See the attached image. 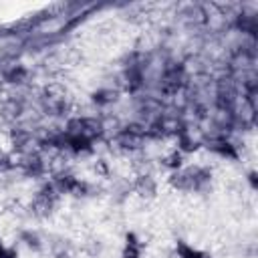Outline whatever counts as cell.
<instances>
[{
    "label": "cell",
    "mask_w": 258,
    "mask_h": 258,
    "mask_svg": "<svg viewBox=\"0 0 258 258\" xmlns=\"http://www.w3.org/2000/svg\"><path fill=\"white\" fill-rule=\"evenodd\" d=\"M155 189H157V185H155V179H153L151 175H139V177H137V181H135V191H137L139 196H143V198H153V196H155Z\"/></svg>",
    "instance_id": "1"
},
{
    "label": "cell",
    "mask_w": 258,
    "mask_h": 258,
    "mask_svg": "<svg viewBox=\"0 0 258 258\" xmlns=\"http://www.w3.org/2000/svg\"><path fill=\"white\" fill-rule=\"evenodd\" d=\"M141 248L143 244L139 242V238L129 232L125 236V248H123V258H141Z\"/></svg>",
    "instance_id": "2"
},
{
    "label": "cell",
    "mask_w": 258,
    "mask_h": 258,
    "mask_svg": "<svg viewBox=\"0 0 258 258\" xmlns=\"http://www.w3.org/2000/svg\"><path fill=\"white\" fill-rule=\"evenodd\" d=\"M175 254H177V258H210L208 252L198 250V248L189 246V244L183 242V240H177V244H175Z\"/></svg>",
    "instance_id": "3"
},
{
    "label": "cell",
    "mask_w": 258,
    "mask_h": 258,
    "mask_svg": "<svg viewBox=\"0 0 258 258\" xmlns=\"http://www.w3.org/2000/svg\"><path fill=\"white\" fill-rule=\"evenodd\" d=\"M208 147H210L212 151L220 153L222 157H232V159H236V157H238V153H236V149H234V145H232L230 141L216 139V141H210V143H208Z\"/></svg>",
    "instance_id": "4"
},
{
    "label": "cell",
    "mask_w": 258,
    "mask_h": 258,
    "mask_svg": "<svg viewBox=\"0 0 258 258\" xmlns=\"http://www.w3.org/2000/svg\"><path fill=\"white\" fill-rule=\"evenodd\" d=\"M115 99V93L113 91H101L99 95L95 93V101L97 103H109V101H113Z\"/></svg>",
    "instance_id": "5"
},
{
    "label": "cell",
    "mask_w": 258,
    "mask_h": 258,
    "mask_svg": "<svg viewBox=\"0 0 258 258\" xmlns=\"http://www.w3.org/2000/svg\"><path fill=\"white\" fill-rule=\"evenodd\" d=\"M22 238H24V240H26V244H28V246H32V248H38V246H40V240H38V236H36V234L26 232Z\"/></svg>",
    "instance_id": "6"
},
{
    "label": "cell",
    "mask_w": 258,
    "mask_h": 258,
    "mask_svg": "<svg viewBox=\"0 0 258 258\" xmlns=\"http://www.w3.org/2000/svg\"><path fill=\"white\" fill-rule=\"evenodd\" d=\"M0 258H16V250H12L0 242Z\"/></svg>",
    "instance_id": "7"
},
{
    "label": "cell",
    "mask_w": 258,
    "mask_h": 258,
    "mask_svg": "<svg viewBox=\"0 0 258 258\" xmlns=\"http://www.w3.org/2000/svg\"><path fill=\"white\" fill-rule=\"evenodd\" d=\"M12 165V161H10V157H8V153H4V151H0V171H4V169H8Z\"/></svg>",
    "instance_id": "8"
},
{
    "label": "cell",
    "mask_w": 258,
    "mask_h": 258,
    "mask_svg": "<svg viewBox=\"0 0 258 258\" xmlns=\"http://www.w3.org/2000/svg\"><path fill=\"white\" fill-rule=\"evenodd\" d=\"M179 153H173V155H169L167 157V161H165V165H169V167H179Z\"/></svg>",
    "instance_id": "9"
}]
</instances>
